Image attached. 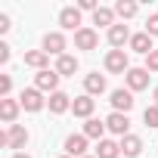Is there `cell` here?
<instances>
[{
  "instance_id": "cell-31",
  "label": "cell",
  "mask_w": 158,
  "mask_h": 158,
  "mask_svg": "<svg viewBox=\"0 0 158 158\" xmlns=\"http://www.w3.org/2000/svg\"><path fill=\"white\" fill-rule=\"evenodd\" d=\"M10 31V16H0V34Z\"/></svg>"
},
{
  "instance_id": "cell-5",
  "label": "cell",
  "mask_w": 158,
  "mask_h": 158,
  "mask_svg": "<svg viewBox=\"0 0 158 158\" xmlns=\"http://www.w3.org/2000/svg\"><path fill=\"white\" fill-rule=\"evenodd\" d=\"M149 68H130L127 74H124V81H127V90L130 93H139V90H146L149 87Z\"/></svg>"
},
{
  "instance_id": "cell-26",
  "label": "cell",
  "mask_w": 158,
  "mask_h": 158,
  "mask_svg": "<svg viewBox=\"0 0 158 158\" xmlns=\"http://www.w3.org/2000/svg\"><path fill=\"white\" fill-rule=\"evenodd\" d=\"M10 90H13V77L10 74H0V99H6Z\"/></svg>"
},
{
  "instance_id": "cell-6",
  "label": "cell",
  "mask_w": 158,
  "mask_h": 158,
  "mask_svg": "<svg viewBox=\"0 0 158 158\" xmlns=\"http://www.w3.org/2000/svg\"><path fill=\"white\" fill-rule=\"evenodd\" d=\"M19 102H22V109H25V112H40V109L47 106V99H44V93H40L37 87H28V90H22Z\"/></svg>"
},
{
  "instance_id": "cell-9",
  "label": "cell",
  "mask_w": 158,
  "mask_h": 158,
  "mask_svg": "<svg viewBox=\"0 0 158 158\" xmlns=\"http://www.w3.org/2000/svg\"><path fill=\"white\" fill-rule=\"evenodd\" d=\"M59 25H62L65 31H81V28H84V25H81V10H77V6H62Z\"/></svg>"
},
{
  "instance_id": "cell-21",
  "label": "cell",
  "mask_w": 158,
  "mask_h": 158,
  "mask_svg": "<svg viewBox=\"0 0 158 158\" xmlns=\"http://www.w3.org/2000/svg\"><path fill=\"white\" fill-rule=\"evenodd\" d=\"M121 152H124L127 158H139V155H143V139L133 136V133H127V136L121 139Z\"/></svg>"
},
{
  "instance_id": "cell-24",
  "label": "cell",
  "mask_w": 158,
  "mask_h": 158,
  "mask_svg": "<svg viewBox=\"0 0 158 158\" xmlns=\"http://www.w3.org/2000/svg\"><path fill=\"white\" fill-rule=\"evenodd\" d=\"M136 3H133V0H118V3H115V16H121V19H133L136 16Z\"/></svg>"
},
{
  "instance_id": "cell-28",
  "label": "cell",
  "mask_w": 158,
  "mask_h": 158,
  "mask_svg": "<svg viewBox=\"0 0 158 158\" xmlns=\"http://www.w3.org/2000/svg\"><path fill=\"white\" fill-rule=\"evenodd\" d=\"M146 68H149V71H158V50H152V53L146 56Z\"/></svg>"
},
{
  "instance_id": "cell-35",
  "label": "cell",
  "mask_w": 158,
  "mask_h": 158,
  "mask_svg": "<svg viewBox=\"0 0 158 158\" xmlns=\"http://www.w3.org/2000/svg\"><path fill=\"white\" fill-rule=\"evenodd\" d=\"M59 158H68V155H59Z\"/></svg>"
},
{
  "instance_id": "cell-3",
  "label": "cell",
  "mask_w": 158,
  "mask_h": 158,
  "mask_svg": "<svg viewBox=\"0 0 158 158\" xmlns=\"http://www.w3.org/2000/svg\"><path fill=\"white\" fill-rule=\"evenodd\" d=\"M59 77H62V74H59L56 68H53V71H50V68H47V71H37V74H34V87H37L40 93H56V90H59Z\"/></svg>"
},
{
  "instance_id": "cell-14",
  "label": "cell",
  "mask_w": 158,
  "mask_h": 158,
  "mask_svg": "<svg viewBox=\"0 0 158 158\" xmlns=\"http://www.w3.org/2000/svg\"><path fill=\"white\" fill-rule=\"evenodd\" d=\"M130 37H133V34H130V28H127L124 22H118V25L109 28V44H112L115 50H121L124 44H130Z\"/></svg>"
},
{
  "instance_id": "cell-8",
  "label": "cell",
  "mask_w": 158,
  "mask_h": 158,
  "mask_svg": "<svg viewBox=\"0 0 158 158\" xmlns=\"http://www.w3.org/2000/svg\"><path fill=\"white\" fill-rule=\"evenodd\" d=\"M106 127H109L115 136H121V139H124V136L130 133V118H127L124 112H112V115L106 118Z\"/></svg>"
},
{
  "instance_id": "cell-12",
  "label": "cell",
  "mask_w": 158,
  "mask_h": 158,
  "mask_svg": "<svg viewBox=\"0 0 158 158\" xmlns=\"http://www.w3.org/2000/svg\"><path fill=\"white\" fill-rule=\"evenodd\" d=\"M71 96L68 93H62V90H56V93H50V99H47V109L53 112V115H65L68 109H71Z\"/></svg>"
},
{
  "instance_id": "cell-13",
  "label": "cell",
  "mask_w": 158,
  "mask_h": 158,
  "mask_svg": "<svg viewBox=\"0 0 158 158\" xmlns=\"http://www.w3.org/2000/svg\"><path fill=\"white\" fill-rule=\"evenodd\" d=\"M99 44V34L93 28H81V31H74V50H96Z\"/></svg>"
},
{
  "instance_id": "cell-34",
  "label": "cell",
  "mask_w": 158,
  "mask_h": 158,
  "mask_svg": "<svg viewBox=\"0 0 158 158\" xmlns=\"http://www.w3.org/2000/svg\"><path fill=\"white\" fill-rule=\"evenodd\" d=\"M84 158H96V155H84Z\"/></svg>"
},
{
  "instance_id": "cell-11",
  "label": "cell",
  "mask_w": 158,
  "mask_h": 158,
  "mask_svg": "<svg viewBox=\"0 0 158 158\" xmlns=\"http://www.w3.org/2000/svg\"><path fill=\"white\" fill-rule=\"evenodd\" d=\"M19 112H22V102L19 99H0V118H3V124L6 127H13L16 124V118H19Z\"/></svg>"
},
{
  "instance_id": "cell-30",
  "label": "cell",
  "mask_w": 158,
  "mask_h": 158,
  "mask_svg": "<svg viewBox=\"0 0 158 158\" xmlns=\"http://www.w3.org/2000/svg\"><path fill=\"white\" fill-rule=\"evenodd\" d=\"M0 62H3V65L10 62V47L6 44H0Z\"/></svg>"
},
{
  "instance_id": "cell-1",
  "label": "cell",
  "mask_w": 158,
  "mask_h": 158,
  "mask_svg": "<svg viewBox=\"0 0 158 158\" xmlns=\"http://www.w3.org/2000/svg\"><path fill=\"white\" fill-rule=\"evenodd\" d=\"M0 146H3V149H25V146H28V130H25L22 124L6 127L3 133H0Z\"/></svg>"
},
{
  "instance_id": "cell-20",
  "label": "cell",
  "mask_w": 158,
  "mask_h": 158,
  "mask_svg": "<svg viewBox=\"0 0 158 158\" xmlns=\"http://www.w3.org/2000/svg\"><path fill=\"white\" fill-rule=\"evenodd\" d=\"M109 127H106V121H99V118H87L84 121V136L87 139H106L102 133H106Z\"/></svg>"
},
{
  "instance_id": "cell-32",
  "label": "cell",
  "mask_w": 158,
  "mask_h": 158,
  "mask_svg": "<svg viewBox=\"0 0 158 158\" xmlns=\"http://www.w3.org/2000/svg\"><path fill=\"white\" fill-rule=\"evenodd\" d=\"M152 99H155V102H152V106H158V87H155V90H152Z\"/></svg>"
},
{
  "instance_id": "cell-33",
  "label": "cell",
  "mask_w": 158,
  "mask_h": 158,
  "mask_svg": "<svg viewBox=\"0 0 158 158\" xmlns=\"http://www.w3.org/2000/svg\"><path fill=\"white\" fill-rule=\"evenodd\" d=\"M13 158H31V155H25V152H16V155H13Z\"/></svg>"
},
{
  "instance_id": "cell-18",
  "label": "cell",
  "mask_w": 158,
  "mask_h": 158,
  "mask_svg": "<svg viewBox=\"0 0 158 158\" xmlns=\"http://www.w3.org/2000/svg\"><path fill=\"white\" fill-rule=\"evenodd\" d=\"M25 65H31V68H37V71H47V68H50V56H47L44 50H28V53H25Z\"/></svg>"
},
{
  "instance_id": "cell-10",
  "label": "cell",
  "mask_w": 158,
  "mask_h": 158,
  "mask_svg": "<svg viewBox=\"0 0 158 158\" xmlns=\"http://www.w3.org/2000/svg\"><path fill=\"white\" fill-rule=\"evenodd\" d=\"M65 155L68 158H84L87 155V136L84 133H71L65 139Z\"/></svg>"
},
{
  "instance_id": "cell-16",
  "label": "cell",
  "mask_w": 158,
  "mask_h": 158,
  "mask_svg": "<svg viewBox=\"0 0 158 158\" xmlns=\"http://www.w3.org/2000/svg\"><path fill=\"white\" fill-rule=\"evenodd\" d=\"M106 74H99V71H93V74H87L84 77V90H87V96H99V93H106Z\"/></svg>"
},
{
  "instance_id": "cell-23",
  "label": "cell",
  "mask_w": 158,
  "mask_h": 158,
  "mask_svg": "<svg viewBox=\"0 0 158 158\" xmlns=\"http://www.w3.org/2000/svg\"><path fill=\"white\" fill-rule=\"evenodd\" d=\"M93 25H99V28H112V25H118V22H115V10L99 6V10L93 13Z\"/></svg>"
},
{
  "instance_id": "cell-15",
  "label": "cell",
  "mask_w": 158,
  "mask_h": 158,
  "mask_svg": "<svg viewBox=\"0 0 158 158\" xmlns=\"http://www.w3.org/2000/svg\"><path fill=\"white\" fill-rule=\"evenodd\" d=\"M93 109H96V99L93 96H74V102H71V112L77 115V118H93Z\"/></svg>"
},
{
  "instance_id": "cell-17",
  "label": "cell",
  "mask_w": 158,
  "mask_h": 158,
  "mask_svg": "<svg viewBox=\"0 0 158 158\" xmlns=\"http://www.w3.org/2000/svg\"><path fill=\"white\" fill-rule=\"evenodd\" d=\"M130 50H133V53H139V56H149V53L155 50V44H152V37H149L146 31H139V34H133V37H130Z\"/></svg>"
},
{
  "instance_id": "cell-7",
  "label": "cell",
  "mask_w": 158,
  "mask_h": 158,
  "mask_svg": "<svg viewBox=\"0 0 158 158\" xmlns=\"http://www.w3.org/2000/svg\"><path fill=\"white\" fill-rule=\"evenodd\" d=\"M109 102H112V109H115V112H124V115H127V112L133 109V102H136V99H133V93H130V90L118 87V90H112Z\"/></svg>"
},
{
  "instance_id": "cell-19",
  "label": "cell",
  "mask_w": 158,
  "mask_h": 158,
  "mask_svg": "<svg viewBox=\"0 0 158 158\" xmlns=\"http://www.w3.org/2000/svg\"><path fill=\"white\" fill-rule=\"evenodd\" d=\"M56 71H59L62 77H74V71H77V56H71V53L59 56V59H56Z\"/></svg>"
},
{
  "instance_id": "cell-22",
  "label": "cell",
  "mask_w": 158,
  "mask_h": 158,
  "mask_svg": "<svg viewBox=\"0 0 158 158\" xmlns=\"http://www.w3.org/2000/svg\"><path fill=\"white\" fill-rule=\"evenodd\" d=\"M118 155H121V143H115V139L96 143V158H118Z\"/></svg>"
},
{
  "instance_id": "cell-29",
  "label": "cell",
  "mask_w": 158,
  "mask_h": 158,
  "mask_svg": "<svg viewBox=\"0 0 158 158\" xmlns=\"http://www.w3.org/2000/svg\"><path fill=\"white\" fill-rule=\"evenodd\" d=\"M77 10H81V13H84V10H87V13H96L99 3H96V0H81V3H77Z\"/></svg>"
},
{
  "instance_id": "cell-4",
  "label": "cell",
  "mask_w": 158,
  "mask_h": 158,
  "mask_svg": "<svg viewBox=\"0 0 158 158\" xmlns=\"http://www.w3.org/2000/svg\"><path fill=\"white\" fill-rule=\"evenodd\" d=\"M65 47H68V44H65V34H62V31L44 34V53H47V56H56V59H59V56H65Z\"/></svg>"
},
{
  "instance_id": "cell-2",
  "label": "cell",
  "mask_w": 158,
  "mask_h": 158,
  "mask_svg": "<svg viewBox=\"0 0 158 158\" xmlns=\"http://www.w3.org/2000/svg\"><path fill=\"white\" fill-rule=\"evenodd\" d=\"M106 71L109 74H127L130 71V59L124 50H109L106 53Z\"/></svg>"
},
{
  "instance_id": "cell-25",
  "label": "cell",
  "mask_w": 158,
  "mask_h": 158,
  "mask_svg": "<svg viewBox=\"0 0 158 158\" xmlns=\"http://www.w3.org/2000/svg\"><path fill=\"white\" fill-rule=\"evenodd\" d=\"M143 121H146V127H158V106H149L143 112Z\"/></svg>"
},
{
  "instance_id": "cell-27",
  "label": "cell",
  "mask_w": 158,
  "mask_h": 158,
  "mask_svg": "<svg viewBox=\"0 0 158 158\" xmlns=\"http://www.w3.org/2000/svg\"><path fill=\"white\" fill-rule=\"evenodd\" d=\"M146 34H149V37H158V13H152V16L146 19Z\"/></svg>"
}]
</instances>
